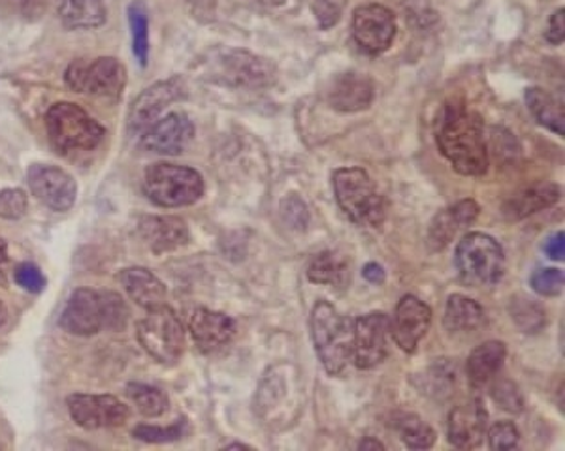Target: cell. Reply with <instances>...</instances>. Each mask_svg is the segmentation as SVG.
Segmentation results:
<instances>
[{
  "label": "cell",
  "mask_w": 565,
  "mask_h": 451,
  "mask_svg": "<svg viewBox=\"0 0 565 451\" xmlns=\"http://www.w3.org/2000/svg\"><path fill=\"white\" fill-rule=\"evenodd\" d=\"M307 278L313 284L344 286L345 280L349 278V264L338 252H320L307 267Z\"/></svg>",
  "instance_id": "30"
},
{
  "label": "cell",
  "mask_w": 565,
  "mask_h": 451,
  "mask_svg": "<svg viewBox=\"0 0 565 451\" xmlns=\"http://www.w3.org/2000/svg\"><path fill=\"white\" fill-rule=\"evenodd\" d=\"M47 0H0V12L21 21H36L46 10Z\"/></svg>",
  "instance_id": "39"
},
{
  "label": "cell",
  "mask_w": 565,
  "mask_h": 451,
  "mask_svg": "<svg viewBox=\"0 0 565 451\" xmlns=\"http://www.w3.org/2000/svg\"><path fill=\"white\" fill-rule=\"evenodd\" d=\"M362 277L371 284H383L384 278H387V273H384L383 265H379L377 262H370V264L365 265Z\"/></svg>",
  "instance_id": "47"
},
{
  "label": "cell",
  "mask_w": 565,
  "mask_h": 451,
  "mask_svg": "<svg viewBox=\"0 0 565 451\" xmlns=\"http://www.w3.org/2000/svg\"><path fill=\"white\" fill-rule=\"evenodd\" d=\"M390 318L384 312L360 316L355 323L352 355L358 369L377 367L389 355Z\"/></svg>",
  "instance_id": "15"
},
{
  "label": "cell",
  "mask_w": 565,
  "mask_h": 451,
  "mask_svg": "<svg viewBox=\"0 0 565 451\" xmlns=\"http://www.w3.org/2000/svg\"><path fill=\"white\" fill-rule=\"evenodd\" d=\"M396 431L410 450H428L436 442V431L416 414H402L396 419Z\"/></svg>",
  "instance_id": "31"
},
{
  "label": "cell",
  "mask_w": 565,
  "mask_h": 451,
  "mask_svg": "<svg viewBox=\"0 0 565 451\" xmlns=\"http://www.w3.org/2000/svg\"><path fill=\"white\" fill-rule=\"evenodd\" d=\"M65 81L79 95L116 100L123 95L127 68L116 57L79 58L66 68Z\"/></svg>",
  "instance_id": "10"
},
{
  "label": "cell",
  "mask_w": 565,
  "mask_h": 451,
  "mask_svg": "<svg viewBox=\"0 0 565 451\" xmlns=\"http://www.w3.org/2000/svg\"><path fill=\"white\" fill-rule=\"evenodd\" d=\"M312 339L318 360L328 374H341L349 365L355 344V328L334 305L320 299L312 310Z\"/></svg>",
  "instance_id": "3"
},
{
  "label": "cell",
  "mask_w": 565,
  "mask_h": 451,
  "mask_svg": "<svg viewBox=\"0 0 565 451\" xmlns=\"http://www.w3.org/2000/svg\"><path fill=\"white\" fill-rule=\"evenodd\" d=\"M488 413L481 399L458 405L448 414V442L458 450H475L487 435Z\"/></svg>",
  "instance_id": "18"
},
{
  "label": "cell",
  "mask_w": 565,
  "mask_h": 451,
  "mask_svg": "<svg viewBox=\"0 0 565 451\" xmlns=\"http://www.w3.org/2000/svg\"><path fill=\"white\" fill-rule=\"evenodd\" d=\"M543 251H545L546 256L551 260H556V262H562L565 258V233L564 230H559V232L553 233V235H548L545 239V243H543Z\"/></svg>",
  "instance_id": "46"
},
{
  "label": "cell",
  "mask_w": 565,
  "mask_h": 451,
  "mask_svg": "<svg viewBox=\"0 0 565 451\" xmlns=\"http://www.w3.org/2000/svg\"><path fill=\"white\" fill-rule=\"evenodd\" d=\"M127 395L130 400L137 405L138 410L148 418H159L169 410V397L163 389L150 386V384H140L132 382L127 386Z\"/></svg>",
  "instance_id": "33"
},
{
  "label": "cell",
  "mask_w": 565,
  "mask_h": 451,
  "mask_svg": "<svg viewBox=\"0 0 565 451\" xmlns=\"http://www.w3.org/2000/svg\"><path fill=\"white\" fill-rule=\"evenodd\" d=\"M227 450H249V446L238 442V444H228Z\"/></svg>",
  "instance_id": "51"
},
{
  "label": "cell",
  "mask_w": 565,
  "mask_h": 451,
  "mask_svg": "<svg viewBox=\"0 0 565 451\" xmlns=\"http://www.w3.org/2000/svg\"><path fill=\"white\" fill-rule=\"evenodd\" d=\"M208 78L232 89L259 90L275 84L278 70L268 58L243 50H221L208 61Z\"/></svg>",
  "instance_id": "7"
},
{
  "label": "cell",
  "mask_w": 565,
  "mask_h": 451,
  "mask_svg": "<svg viewBox=\"0 0 565 451\" xmlns=\"http://www.w3.org/2000/svg\"><path fill=\"white\" fill-rule=\"evenodd\" d=\"M564 8H559L558 12L553 13V18L548 20L546 25L545 38L551 44H562L565 36V15Z\"/></svg>",
  "instance_id": "45"
},
{
  "label": "cell",
  "mask_w": 565,
  "mask_h": 451,
  "mask_svg": "<svg viewBox=\"0 0 565 451\" xmlns=\"http://www.w3.org/2000/svg\"><path fill=\"white\" fill-rule=\"evenodd\" d=\"M520 432L513 421H498L488 431L490 450L503 451L519 448Z\"/></svg>",
  "instance_id": "41"
},
{
  "label": "cell",
  "mask_w": 565,
  "mask_h": 451,
  "mask_svg": "<svg viewBox=\"0 0 565 451\" xmlns=\"http://www.w3.org/2000/svg\"><path fill=\"white\" fill-rule=\"evenodd\" d=\"M281 217H283L285 224L291 226L293 230H298V232L306 230L307 224H309L307 206L296 194H291V196H286L285 200L281 201Z\"/></svg>",
  "instance_id": "40"
},
{
  "label": "cell",
  "mask_w": 565,
  "mask_h": 451,
  "mask_svg": "<svg viewBox=\"0 0 565 451\" xmlns=\"http://www.w3.org/2000/svg\"><path fill=\"white\" fill-rule=\"evenodd\" d=\"M4 320H7V309H4V305L0 304V326L4 323Z\"/></svg>",
  "instance_id": "52"
},
{
  "label": "cell",
  "mask_w": 565,
  "mask_h": 451,
  "mask_svg": "<svg viewBox=\"0 0 565 451\" xmlns=\"http://www.w3.org/2000/svg\"><path fill=\"white\" fill-rule=\"evenodd\" d=\"M526 103L528 110L541 127L554 134L565 135L564 106L551 92L540 87H530L526 90Z\"/></svg>",
  "instance_id": "28"
},
{
  "label": "cell",
  "mask_w": 565,
  "mask_h": 451,
  "mask_svg": "<svg viewBox=\"0 0 565 451\" xmlns=\"http://www.w3.org/2000/svg\"><path fill=\"white\" fill-rule=\"evenodd\" d=\"M195 138V124L182 111H174L159 119L145 134L142 145L159 155L176 156L191 145Z\"/></svg>",
  "instance_id": "17"
},
{
  "label": "cell",
  "mask_w": 565,
  "mask_h": 451,
  "mask_svg": "<svg viewBox=\"0 0 565 451\" xmlns=\"http://www.w3.org/2000/svg\"><path fill=\"white\" fill-rule=\"evenodd\" d=\"M485 322H487L485 309L475 299L461 294L448 296L447 309L443 316V323L448 333H471L482 328Z\"/></svg>",
  "instance_id": "27"
},
{
  "label": "cell",
  "mask_w": 565,
  "mask_h": 451,
  "mask_svg": "<svg viewBox=\"0 0 565 451\" xmlns=\"http://www.w3.org/2000/svg\"><path fill=\"white\" fill-rule=\"evenodd\" d=\"M119 283L123 284L124 292L132 301H137L143 309H156L164 305L166 286L161 278L155 277L145 267H127L119 273Z\"/></svg>",
  "instance_id": "24"
},
{
  "label": "cell",
  "mask_w": 565,
  "mask_h": 451,
  "mask_svg": "<svg viewBox=\"0 0 565 451\" xmlns=\"http://www.w3.org/2000/svg\"><path fill=\"white\" fill-rule=\"evenodd\" d=\"M26 180L36 200L57 213L68 211L78 198V185L65 169L52 164H33L26 172Z\"/></svg>",
  "instance_id": "13"
},
{
  "label": "cell",
  "mask_w": 565,
  "mask_h": 451,
  "mask_svg": "<svg viewBox=\"0 0 565 451\" xmlns=\"http://www.w3.org/2000/svg\"><path fill=\"white\" fill-rule=\"evenodd\" d=\"M13 278H15V283L20 284L23 290L31 292V294H40V292L46 288V277L31 262H23V264L18 265L15 271H13Z\"/></svg>",
  "instance_id": "43"
},
{
  "label": "cell",
  "mask_w": 565,
  "mask_h": 451,
  "mask_svg": "<svg viewBox=\"0 0 565 451\" xmlns=\"http://www.w3.org/2000/svg\"><path fill=\"white\" fill-rule=\"evenodd\" d=\"M259 2H262V4H268V7H280V4L285 2V0H259Z\"/></svg>",
  "instance_id": "50"
},
{
  "label": "cell",
  "mask_w": 565,
  "mask_h": 451,
  "mask_svg": "<svg viewBox=\"0 0 565 451\" xmlns=\"http://www.w3.org/2000/svg\"><path fill=\"white\" fill-rule=\"evenodd\" d=\"M396 36V20L389 8L368 4L355 10L352 38L358 47L370 55L387 52Z\"/></svg>",
  "instance_id": "14"
},
{
  "label": "cell",
  "mask_w": 565,
  "mask_h": 451,
  "mask_svg": "<svg viewBox=\"0 0 565 451\" xmlns=\"http://www.w3.org/2000/svg\"><path fill=\"white\" fill-rule=\"evenodd\" d=\"M507 346L506 342L487 341L481 346L469 354L466 363V373L471 387L487 386L488 382L500 373L503 363H506Z\"/></svg>",
  "instance_id": "26"
},
{
  "label": "cell",
  "mask_w": 565,
  "mask_h": 451,
  "mask_svg": "<svg viewBox=\"0 0 565 451\" xmlns=\"http://www.w3.org/2000/svg\"><path fill=\"white\" fill-rule=\"evenodd\" d=\"M511 318L519 326L522 333H540L545 328L546 315L545 309L541 307L535 299L530 297H514L511 299Z\"/></svg>",
  "instance_id": "34"
},
{
  "label": "cell",
  "mask_w": 565,
  "mask_h": 451,
  "mask_svg": "<svg viewBox=\"0 0 565 451\" xmlns=\"http://www.w3.org/2000/svg\"><path fill=\"white\" fill-rule=\"evenodd\" d=\"M29 200L20 188L0 190V219L18 220L25 217Z\"/></svg>",
  "instance_id": "42"
},
{
  "label": "cell",
  "mask_w": 565,
  "mask_h": 451,
  "mask_svg": "<svg viewBox=\"0 0 565 451\" xmlns=\"http://www.w3.org/2000/svg\"><path fill=\"white\" fill-rule=\"evenodd\" d=\"M140 238L155 254L176 251L188 243V228L177 217H142L138 224Z\"/></svg>",
  "instance_id": "22"
},
{
  "label": "cell",
  "mask_w": 565,
  "mask_h": 451,
  "mask_svg": "<svg viewBox=\"0 0 565 451\" xmlns=\"http://www.w3.org/2000/svg\"><path fill=\"white\" fill-rule=\"evenodd\" d=\"M191 336L204 354H211L227 346L236 336V322L217 310L196 309L188 322Z\"/></svg>",
  "instance_id": "19"
},
{
  "label": "cell",
  "mask_w": 565,
  "mask_h": 451,
  "mask_svg": "<svg viewBox=\"0 0 565 451\" xmlns=\"http://www.w3.org/2000/svg\"><path fill=\"white\" fill-rule=\"evenodd\" d=\"M376 97V87L366 74L345 72L334 79L328 90V102L344 113L368 110Z\"/></svg>",
  "instance_id": "20"
},
{
  "label": "cell",
  "mask_w": 565,
  "mask_h": 451,
  "mask_svg": "<svg viewBox=\"0 0 565 451\" xmlns=\"http://www.w3.org/2000/svg\"><path fill=\"white\" fill-rule=\"evenodd\" d=\"M455 264L461 280L468 286L490 288L503 278L506 252L503 246L487 233H468L456 246Z\"/></svg>",
  "instance_id": "6"
},
{
  "label": "cell",
  "mask_w": 565,
  "mask_h": 451,
  "mask_svg": "<svg viewBox=\"0 0 565 451\" xmlns=\"http://www.w3.org/2000/svg\"><path fill=\"white\" fill-rule=\"evenodd\" d=\"M562 198V188L554 183H540L533 187L522 188L513 194L501 207V213L507 220L526 219L530 215L540 213L546 207H553Z\"/></svg>",
  "instance_id": "23"
},
{
  "label": "cell",
  "mask_w": 565,
  "mask_h": 451,
  "mask_svg": "<svg viewBox=\"0 0 565 451\" xmlns=\"http://www.w3.org/2000/svg\"><path fill=\"white\" fill-rule=\"evenodd\" d=\"M130 34H132V53L138 63L145 68L150 61V18L143 2H132L129 7Z\"/></svg>",
  "instance_id": "32"
},
{
  "label": "cell",
  "mask_w": 565,
  "mask_h": 451,
  "mask_svg": "<svg viewBox=\"0 0 565 451\" xmlns=\"http://www.w3.org/2000/svg\"><path fill=\"white\" fill-rule=\"evenodd\" d=\"M336 200L349 219L365 228H379L383 224V196L377 193L370 175L362 168H341L334 172L332 177Z\"/></svg>",
  "instance_id": "5"
},
{
  "label": "cell",
  "mask_w": 565,
  "mask_h": 451,
  "mask_svg": "<svg viewBox=\"0 0 565 451\" xmlns=\"http://www.w3.org/2000/svg\"><path fill=\"white\" fill-rule=\"evenodd\" d=\"M187 432L188 419L183 416L169 427L138 426L132 435H134V439L148 442V444H170V442L182 440Z\"/></svg>",
  "instance_id": "35"
},
{
  "label": "cell",
  "mask_w": 565,
  "mask_h": 451,
  "mask_svg": "<svg viewBox=\"0 0 565 451\" xmlns=\"http://www.w3.org/2000/svg\"><path fill=\"white\" fill-rule=\"evenodd\" d=\"M358 450L362 451H376V450H384L383 442H379L377 439H371V437H366L365 440H360V444H358Z\"/></svg>",
  "instance_id": "48"
},
{
  "label": "cell",
  "mask_w": 565,
  "mask_h": 451,
  "mask_svg": "<svg viewBox=\"0 0 565 451\" xmlns=\"http://www.w3.org/2000/svg\"><path fill=\"white\" fill-rule=\"evenodd\" d=\"M137 336L142 349L163 365L176 363L185 350L182 320L166 305L151 309L148 316L137 323Z\"/></svg>",
  "instance_id": "9"
},
{
  "label": "cell",
  "mask_w": 565,
  "mask_h": 451,
  "mask_svg": "<svg viewBox=\"0 0 565 451\" xmlns=\"http://www.w3.org/2000/svg\"><path fill=\"white\" fill-rule=\"evenodd\" d=\"M7 262H8L7 241H4V239H0V278L4 277V273H2V270H4V265H7Z\"/></svg>",
  "instance_id": "49"
},
{
  "label": "cell",
  "mask_w": 565,
  "mask_h": 451,
  "mask_svg": "<svg viewBox=\"0 0 565 451\" xmlns=\"http://www.w3.org/2000/svg\"><path fill=\"white\" fill-rule=\"evenodd\" d=\"M492 399L506 413L520 414L524 410V397H522L520 387L513 381L503 378V381L496 382L492 386Z\"/></svg>",
  "instance_id": "38"
},
{
  "label": "cell",
  "mask_w": 565,
  "mask_h": 451,
  "mask_svg": "<svg viewBox=\"0 0 565 451\" xmlns=\"http://www.w3.org/2000/svg\"><path fill=\"white\" fill-rule=\"evenodd\" d=\"M145 193L161 207L193 206L204 196V179L196 169L156 162L145 169Z\"/></svg>",
  "instance_id": "8"
},
{
  "label": "cell",
  "mask_w": 565,
  "mask_h": 451,
  "mask_svg": "<svg viewBox=\"0 0 565 451\" xmlns=\"http://www.w3.org/2000/svg\"><path fill=\"white\" fill-rule=\"evenodd\" d=\"M564 271L548 267V270L533 271L530 286L540 296L556 297L564 290Z\"/></svg>",
  "instance_id": "37"
},
{
  "label": "cell",
  "mask_w": 565,
  "mask_h": 451,
  "mask_svg": "<svg viewBox=\"0 0 565 451\" xmlns=\"http://www.w3.org/2000/svg\"><path fill=\"white\" fill-rule=\"evenodd\" d=\"M187 97V87L182 78H170L166 81L151 85L132 102L129 111V134L142 138L159 121L170 103Z\"/></svg>",
  "instance_id": "11"
},
{
  "label": "cell",
  "mask_w": 565,
  "mask_h": 451,
  "mask_svg": "<svg viewBox=\"0 0 565 451\" xmlns=\"http://www.w3.org/2000/svg\"><path fill=\"white\" fill-rule=\"evenodd\" d=\"M129 316V307L119 294L79 288L68 299L59 323L70 336L91 337L102 329L121 331L127 328Z\"/></svg>",
  "instance_id": "2"
},
{
  "label": "cell",
  "mask_w": 565,
  "mask_h": 451,
  "mask_svg": "<svg viewBox=\"0 0 565 451\" xmlns=\"http://www.w3.org/2000/svg\"><path fill=\"white\" fill-rule=\"evenodd\" d=\"M291 365H275V367L268 369L264 378L260 381L259 389H257V397H254V413L259 414L260 418H270V414L280 413L281 403L289 400V389L293 386V378H291Z\"/></svg>",
  "instance_id": "25"
},
{
  "label": "cell",
  "mask_w": 565,
  "mask_h": 451,
  "mask_svg": "<svg viewBox=\"0 0 565 451\" xmlns=\"http://www.w3.org/2000/svg\"><path fill=\"white\" fill-rule=\"evenodd\" d=\"M436 142L442 155L461 175L487 174L488 147L485 123L477 111L458 100L445 103L437 117Z\"/></svg>",
  "instance_id": "1"
},
{
  "label": "cell",
  "mask_w": 565,
  "mask_h": 451,
  "mask_svg": "<svg viewBox=\"0 0 565 451\" xmlns=\"http://www.w3.org/2000/svg\"><path fill=\"white\" fill-rule=\"evenodd\" d=\"M455 367H450L447 360H439L424 373L423 381L426 392L424 394H448L450 386H455Z\"/></svg>",
  "instance_id": "36"
},
{
  "label": "cell",
  "mask_w": 565,
  "mask_h": 451,
  "mask_svg": "<svg viewBox=\"0 0 565 451\" xmlns=\"http://www.w3.org/2000/svg\"><path fill=\"white\" fill-rule=\"evenodd\" d=\"M432 323V309L416 296H403L390 322V333L403 352H415L419 342L428 333Z\"/></svg>",
  "instance_id": "16"
},
{
  "label": "cell",
  "mask_w": 565,
  "mask_h": 451,
  "mask_svg": "<svg viewBox=\"0 0 565 451\" xmlns=\"http://www.w3.org/2000/svg\"><path fill=\"white\" fill-rule=\"evenodd\" d=\"M481 213V207L474 200H461L456 206L443 209L434 217L428 230V245L432 251H443L466 226L474 224Z\"/></svg>",
  "instance_id": "21"
},
{
  "label": "cell",
  "mask_w": 565,
  "mask_h": 451,
  "mask_svg": "<svg viewBox=\"0 0 565 451\" xmlns=\"http://www.w3.org/2000/svg\"><path fill=\"white\" fill-rule=\"evenodd\" d=\"M70 418L87 431L121 427L130 418L129 406L113 395H70L66 400Z\"/></svg>",
  "instance_id": "12"
},
{
  "label": "cell",
  "mask_w": 565,
  "mask_h": 451,
  "mask_svg": "<svg viewBox=\"0 0 565 451\" xmlns=\"http://www.w3.org/2000/svg\"><path fill=\"white\" fill-rule=\"evenodd\" d=\"M59 18L66 29H97L106 23L102 0H59Z\"/></svg>",
  "instance_id": "29"
},
{
  "label": "cell",
  "mask_w": 565,
  "mask_h": 451,
  "mask_svg": "<svg viewBox=\"0 0 565 451\" xmlns=\"http://www.w3.org/2000/svg\"><path fill=\"white\" fill-rule=\"evenodd\" d=\"M344 10V0H315V15L320 29H330L338 23Z\"/></svg>",
  "instance_id": "44"
},
{
  "label": "cell",
  "mask_w": 565,
  "mask_h": 451,
  "mask_svg": "<svg viewBox=\"0 0 565 451\" xmlns=\"http://www.w3.org/2000/svg\"><path fill=\"white\" fill-rule=\"evenodd\" d=\"M47 138L59 155L87 153L105 142L106 129L76 103H53L46 113Z\"/></svg>",
  "instance_id": "4"
}]
</instances>
